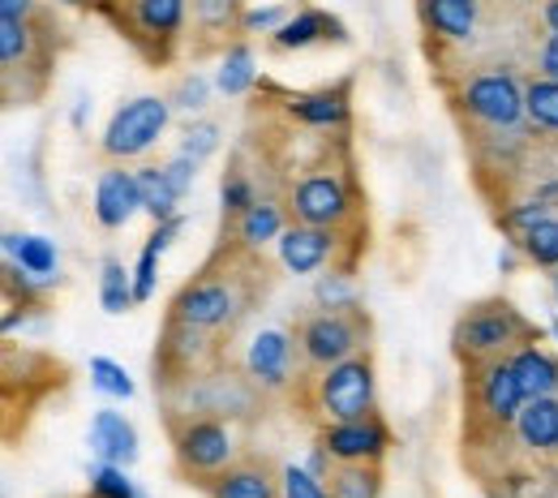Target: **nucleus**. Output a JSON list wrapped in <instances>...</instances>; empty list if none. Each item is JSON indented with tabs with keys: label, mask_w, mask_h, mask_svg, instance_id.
I'll return each mask as SVG.
<instances>
[{
	"label": "nucleus",
	"mask_w": 558,
	"mask_h": 498,
	"mask_svg": "<svg viewBox=\"0 0 558 498\" xmlns=\"http://www.w3.org/2000/svg\"><path fill=\"white\" fill-rule=\"evenodd\" d=\"M86 442H90L95 460H104V464H125L130 469L138 460V429H134V422L125 413H117V409H99L90 417Z\"/></svg>",
	"instance_id": "obj_18"
},
{
	"label": "nucleus",
	"mask_w": 558,
	"mask_h": 498,
	"mask_svg": "<svg viewBox=\"0 0 558 498\" xmlns=\"http://www.w3.org/2000/svg\"><path fill=\"white\" fill-rule=\"evenodd\" d=\"M138 172V194H142V211L150 215L155 223H163V219H172V215H181V194H177V185L168 181V172H163V163H146V168H134Z\"/></svg>",
	"instance_id": "obj_28"
},
{
	"label": "nucleus",
	"mask_w": 558,
	"mask_h": 498,
	"mask_svg": "<svg viewBox=\"0 0 558 498\" xmlns=\"http://www.w3.org/2000/svg\"><path fill=\"white\" fill-rule=\"evenodd\" d=\"M190 13L203 39H228L245 31V0H190Z\"/></svg>",
	"instance_id": "obj_27"
},
{
	"label": "nucleus",
	"mask_w": 558,
	"mask_h": 498,
	"mask_svg": "<svg viewBox=\"0 0 558 498\" xmlns=\"http://www.w3.org/2000/svg\"><path fill=\"white\" fill-rule=\"evenodd\" d=\"M99 305H104V314H130L138 305V296H134V271L121 258H112V254L99 263Z\"/></svg>",
	"instance_id": "obj_29"
},
{
	"label": "nucleus",
	"mask_w": 558,
	"mask_h": 498,
	"mask_svg": "<svg viewBox=\"0 0 558 498\" xmlns=\"http://www.w3.org/2000/svg\"><path fill=\"white\" fill-rule=\"evenodd\" d=\"M314 301H318V309H356V288H352L349 271L318 276V284H314Z\"/></svg>",
	"instance_id": "obj_37"
},
{
	"label": "nucleus",
	"mask_w": 558,
	"mask_h": 498,
	"mask_svg": "<svg viewBox=\"0 0 558 498\" xmlns=\"http://www.w3.org/2000/svg\"><path fill=\"white\" fill-rule=\"evenodd\" d=\"M90 498H146L125 464H95L90 469Z\"/></svg>",
	"instance_id": "obj_34"
},
{
	"label": "nucleus",
	"mask_w": 558,
	"mask_h": 498,
	"mask_svg": "<svg viewBox=\"0 0 558 498\" xmlns=\"http://www.w3.org/2000/svg\"><path fill=\"white\" fill-rule=\"evenodd\" d=\"M142 211V194H138V172H130L125 163H108L95 181V223L117 232L125 228L134 215Z\"/></svg>",
	"instance_id": "obj_14"
},
{
	"label": "nucleus",
	"mask_w": 558,
	"mask_h": 498,
	"mask_svg": "<svg viewBox=\"0 0 558 498\" xmlns=\"http://www.w3.org/2000/svg\"><path fill=\"white\" fill-rule=\"evenodd\" d=\"M181 150L194 155V159H210V155L219 150V125H215V121H194V125H185Z\"/></svg>",
	"instance_id": "obj_40"
},
{
	"label": "nucleus",
	"mask_w": 558,
	"mask_h": 498,
	"mask_svg": "<svg viewBox=\"0 0 558 498\" xmlns=\"http://www.w3.org/2000/svg\"><path fill=\"white\" fill-rule=\"evenodd\" d=\"M0 17H35V0H0Z\"/></svg>",
	"instance_id": "obj_45"
},
{
	"label": "nucleus",
	"mask_w": 558,
	"mask_h": 498,
	"mask_svg": "<svg viewBox=\"0 0 558 498\" xmlns=\"http://www.w3.org/2000/svg\"><path fill=\"white\" fill-rule=\"evenodd\" d=\"M207 336L210 331H198V327H185V323L168 318V336H163L159 356H155V369L163 374V382H190V378L203 374Z\"/></svg>",
	"instance_id": "obj_15"
},
{
	"label": "nucleus",
	"mask_w": 558,
	"mask_h": 498,
	"mask_svg": "<svg viewBox=\"0 0 558 498\" xmlns=\"http://www.w3.org/2000/svg\"><path fill=\"white\" fill-rule=\"evenodd\" d=\"M537 340V327L511 305V301H477L460 314L456 331H451V344L456 353L464 356L469 365H482V361H498V356H511L520 344H533Z\"/></svg>",
	"instance_id": "obj_1"
},
{
	"label": "nucleus",
	"mask_w": 558,
	"mask_h": 498,
	"mask_svg": "<svg viewBox=\"0 0 558 498\" xmlns=\"http://www.w3.org/2000/svg\"><path fill=\"white\" fill-rule=\"evenodd\" d=\"M279 498H331V486L318 482L305 464H283V473H279Z\"/></svg>",
	"instance_id": "obj_38"
},
{
	"label": "nucleus",
	"mask_w": 558,
	"mask_h": 498,
	"mask_svg": "<svg viewBox=\"0 0 558 498\" xmlns=\"http://www.w3.org/2000/svg\"><path fill=\"white\" fill-rule=\"evenodd\" d=\"M550 215V207L542 203V198H533V203H520V207H511V211H502V232H511V236H524L533 223H542Z\"/></svg>",
	"instance_id": "obj_41"
},
{
	"label": "nucleus",
	"mask_w": 558,
	"mask_h": 498,
	"mask_svg": "<svg viewBox=\"0 0 558 498\" xmlns=\"http://www.w3.org/2000/svg\"><path fill=\"white\" fill-rule=\"evenodd\" d=\"M515 434L529 451L537 456H555L558 451V396H542V400H529L515 417Z\"/></svg>",
	"instance_id": "obj_22"
},
{
	"label": "nucleus",
	"mask_w": 558,
	"mask_h": 498,
	"mask_svg": "<svg viewBox=\"0 0 558 498\" xmlns=\"http://www.w3.org/2000/svg\"><path fill=\"white\" fill-rule=\"evenodd\" d=\"M511 369H515V378H520V387H524L529 400L558 396V356H550L546 349H537V340H533V344H520V349L511 353Z\"/></svg>",
	"instance_id": "obj_23"
},
{
	"label": "nucleus",
	"mask_w": 558,
	"mask_h": 498,
	"mask_svg": "<svg viewBox=\"0 0 558 498\" xmlns=\"http://www.w3.org/2000/svg\"><path fill=\"white\" fill-rule=\"evenodd\" d=\"M190 22V0H121V31L146 52V61H168Z\"/></svg>",
	"instance_id": "obj_6"
},
{
	"label": "nucleus",
	"mask_w": 558,
	"mask_h": 498,
	"mask_svg": "<svg viewBox=\"0 0 558 498\" xmlns=\"http://www.w3.org/2000/svg\"><path fill=\"white\" fill-rule=\"evenodd\" d=\"M90 387L99 396H112V400H134L138 396L130 369L121 361H112V356H90Z\"/></svg>",
	"instance_id": "obj_33"
},
{
	"label": "nucleus",
	"mask_w": 558,
	"mask_h": 498,
	"mask_svg": "<svg viewBox=\"0 0 558 498\" xmlns=\"http://www.w3.org/2000/svg\"><path fill=\"white\" fill-rule=\"evenodd\" d=\"M331 498H383V464H336Z\"/></svg>",
	"instance_id": "obj_32"
},
{
	"label": "nucleus",
	"mask_w": 558,
	"mask_h": 498,
	"mask_svg": "<svg viewBox=\"0 0 558 498\" xmlns=\"http://www.w3.org/2000/svg\"><path fill=\"white\" fill-rule=\"evenodd\" d=\"M550 288H555V301H558V271H550Z\"/></svg>",
	"instance_id": "obj_49"
},
{
	"label": "nucleus",
	"mask_w": 558,
	"mask_h": 498,
	"mask_svg": "<svg viewBox=\"0 0 558 498\" xmlns=\"http://www.w3.org/2000/svg\"><path fill=\"white\" fill-rule=\"evenodd\" d=\"M112 4H121V0H112Z\"/></svg>",
	"instance_id": "obj_50"
},
{
	"label": "nucleus",
	"mask_w": 558,
	"mask_h": 498,
	"mask_svg": "<svg viewBox=\"0 0 558 498\" xmlns=\"http://www.w3.org/2000/svg\"><path fill=\"white\" fill-rule=\"evenodd\" d=\"M378 400V378H374V356L356 353L331 369H318L314 378V409L323 422H356L369 417Z\"/></svg>",
	"instance_id": "obj_4"
},
{
	"label": "nucleus",
	"mask_w": 558,
	"mask_h": 498,
	"mask_svg": "<svg viewBox=\"0 0 558 498\" xmlns=\"http://www.w3.org/2000/svg\"><path fill=\"white\" fill-rule=\"evenodd\" d=\"M279 250V267L288 276H318L336 250H340V228H314V223H288L283 236L276 241Z\"/></svg>",
	"instance_id": "obj_13"
},
{
	"label": "nucleus",
	"mask_w": 558,
	"mask_h": 498,
	"mask_svg": "<svg viewBox=\"0 0 558 498\" xmlns=\"http://www.w3.org/2000/svg\"><path fill=\"white\" fill-rule=\"evenodd\" d=\"M172 125V99L168 95H138L112 112V121L99 134V155L112 163L138 159L159 143Z\"/></svg>",
	"instance_id": "obj_5"
},
{
	"label": "nucleus",
	"mask_w": 558,
	"mask_h": 498,
	"mask_svg": "<svg viewBox=\"0 0 558 498\" xmlns=\"http://www.w3.org/2000/svg\"><path fill=\"white\" fill-rule=\"evenodd\" d=\"M57 4H65V9H99L104 0H57Z\"/></svg>",
	"instance_id": "obj_47"
},
{
	"label": "nucleus",
	"mask_w": 558,
	"mask_h": 498,
	"mask_svg": "<svg viewBox=\"0 0 558 498\" xmlns=\"http://www.w3.org/2000/svg\"><path fill=\"white\" fill-rule=\"evenodd\" d=\"M4 258L13 267H22L26 276H35L39 284H57V267H61V254L48 236H35V232H4Z\"/></svg>",
	"instance_id": "obj_20"
},
{
	"label": "nucleus",
	"mask_w": 558,
	"mask_h": 498,
	"mask_svg": "<svg viewBox=\"0 0 558 498\" xmlns=\"http://www.w3.org/2000/svg\"><path fill=\"white\" fill-rule=\"evenodd\" d=\"M163 254H168V250H163L155 236H146L138 263H134V296H138V305H146V301L155 296V284H159V258H163Z\"/></svg>",
	"instance_id": "obj_35"
},
{
	"label": "nucleus",
	"mask_w": 558,
	"mask_h": 498,
	"mask_svg": "<svg viewBox=\"0 0 558 498\" xmlns=\"http://www.w3.org/2000/svg\"><path fill=\"white\" fill-rule=\"evenodd\" d=\"M477 378H473V404L477 413L486 417L494 429H515L520 409L529 404L515 369H511V356H498V361H482V365H469Z\"/></svg>",
	"instance_id": "obj_10"
},
{
	"label": "nucleus",
	"mask_w": 558,
	"mask_h": 498,
	"mask_svg": "<svg viewBox=\"0 0 558 498\" xmlns=\"http://www.w3.org/2000/svg\"><path fill=\"white\" fill-rule=\"evenodd\" d=\"M524 121L542 134H558V82L555 77H529L524 82Z\"/></svg>",
	"instance_id": "obj_30"
},
{
	"label": "nucleus",
	"mask_w": 558,
	"mask_h": 498,
	"mask_svg": "<svg viewBox=\"0 0 558 498\" xmlns=\"http://www.w3.org/2000/svg\"><path fill=\"white\" fill-rule=\"evenodd\" d=\"M236 241L245 245V250H263V245H271L283 236V228H288V219H283V207L271 203V198H258L250 211L241 215L236 223Z\"/></svg>",
	"instance_id": "obj_24"
},
{
	"label": "nucleus",
	"mask_w": 558,
	"mask_h": 498,
	"mask_svg": "<svg viewBox=\"0 0 558 498\" xmlns=\"http://www.w3.org/2000/svg\"><path fill=\"white\" fill-rule=\"evenodd\" d=\"M35 17H0V65L4 77L31 70L35 61Z\"/></svg>",
	"instance_id": "obj_26"
},
{
	"label": "nucleus",
	"mask_w": 558,
	"mask_h": 498,
	"mask_svg": "<svg viewBox=\"0 0 558 498\" xmlns=\"http://www.w3.org/2000/svg\"><path fill=\"white\" fill-rule=\"evenodd\" d=\"M318 442L331 451L336 464H383L391 451V429L378 413L356 422H323Z\"/></svg>",
	"instance_id": "obj_11"
},
{
	"label": "nucleus",
	"mask_w": 558,
	"mask_h": 498,
	"mask_svg": "<svg viewBox=\"0 0 558 498\" xmlns=\"http://www.w3.org/2000/svg\"><path fill=\"white\" fill-rule=\"evenodd\" d=\"M520 254L529 267L537 271H558V215H546L542 223H533L524 236H515Z\"/></svg>",
	"instance_id": "obj_31"
},
{
	"label": "nucleus",
	"mask_w": 558,
	"mask_h": 498,
	"mask_svg": "<svg viewBox=\"0 0 558 498\" xmlns=\"http://www.w3.org/2000/svg\"><path fill=\"white\" fill-rule=\"evenodd\" d=\"M296 336L283 327H263L250 349H245V374L263 387V391H288L292 387V369H296Z\"/></svg>",
	"instance_id": "obj_12"
},
{
	"label": "nucleus",
	"mask_w": 558,
	"mask_h": 498,
	"mask_svg": "<svg viewBox=\"0 0 558 498\" xmlns=\"http://www.w3.org/2000/svg\"><path fill=\"white\" fill-rule=\"evenodd\" d=\"M245 309V292L236 288V280L223 276H198L172 296V318L198 331H223L236 323V314Z\"/></svg>",
	"instance_id": "obj_9"
},
{
	"label": "nucleus",
	"mask_w": 558,
	"mask_h": 498,
	"mask_svg": "<svg viewBox=\"0 0 558 498\" xmlns=\"http://www.w3.org/2000/svg\"><path fill=\"white\" fill-rule=\"evenodd\" d=\"M542 22H546V31L558 39V0H542Z\"/></svg>",
	"instance_id": "obj_46"
},
{
	"label": "nucleus",
	"mask_w": 558,
	"mask_h": 498,
	"mask_svg": "<svg viewBox=\"0 0 558 498\" xmlns=\"http://www.w3.org/2000/svg\"><path fill=\"white\" fill-rule=\"evenodd\" d=\"M258 82V65H254V48L250 44H228L223 57H219V70H215V90L228 95V99H241L245 90H254Z\"/></svg>",
	"instance_id": "obj_25"
},
{
	"label": "nucleus",
	"mask_w": 558,
	"mask_h": 498,
	"mask_svg": "<svg viewBox=\"0 0 558 498\" xmlns=\"http://www.w3.org/2000/svg\"><path fill=\"white\" fill-rule=\"evenodd\" d=\"M460 112L486 130H515L524 121V86L511 70L473 73L460 90Z\"/></svg>",
	"instance_id": "obj_8"
},
{
	"label": "nucleus",
	"mask_w": 558,
	"mask_h": 498,
	"mask_svg": "<svg viewBox=\"0 0 558 498\" xmlns=\"http://www.w3.org/2000/svg\"><path fill=\"white\" fill-rule=\"evenodd\" d=\"M198 168H203V159H194V155H185V150H177V155L163 163V172H168V181L177 185V194H181V198L194 190V181H198Z\"/></svg>",
	"instance_id": "obj_42"
},
{
	"label": "nucleus",
	"mask_w": 558,
	"mask_h": 498,
	"mask_svg": "<svg viewBox=\"0 0 558 498\" xmlns=\"http://www.w3.org/2000/svg\"><path fill=\"white\" fill-rule=\"evenodd\" d=\"M550 336H555V344H558V314L550 318Z\"/></svg>",
	"instance_id": "obj_48"
},
{
	"label": "nucleus",
	"mask_w": 558,
	"mask_h": 498,
	"mask_svg": "<svg viewBox=\"0 0 558 498\" xmlns=\"http://www.w3.org/2000/svg\"><path fill=\"white\" fill-rule=\"evenodd\" d=\"M288 211L296 223H314V228H344L356 219V194H352L349 177L318 168L310 177H301L288 190Z\"/></svg>",
	"instance_id": "obj_7"
},
{
	"label": "nucleus",
	"mask_w": 558,
	"mask_h": 498,
	"mask_svg": "<svg viewBox=\"0 0 558 498\" xmlns=\"http://www.w3.org/2000/svg\"><path fill=\"white\" fill-rule=\"evenodd\" d=\"M314 44H349V26L340 17H331L327 9H296V13H288V22L279 31H271L276 52H305Z\"/></svg>",
	"instance_id": "obj_17"
},
{
	"label": "nucleus",
	"mask_w": 558,
	"mask_h": 498,
	"mask_svg": "<svg viewBox=\"0 0 558 498\" xmlns=\"http://www.w3.org/2000/svg\"><path fill=\"white\" fill-rule=\"evenodd\" d=\"M172 456H177V473L190 486H203L236 464V438L223 417H172Z\"/></svg>",
	"instance_id": "obj_2"
},
{
	"label": "nucleus",
	"mask_w": 558,
	"mask_h": 498,
	"mask_svg": "<svg viewBox=\"0 0 558 498\" xmlns=\"http://www.w3.org/2000/svg\"><path fill=\"white\" fill-rule=\"evenodd\" d=\"M210 90H215V77H207V73H185L177 86H172V108H181V112H203L210 104Z\"/></svg>",
	"instance_id": "obj_36"
},
{
	"label": "nucleus",
	"mask_w": 558,
	"mask_h": 498,
	"mask_svg": "<svg viewBox=\"0 0 558 498\" xmlns=\"http://www.w3.org/2000/svg\"><path fill=\"white\" fill-rule=\"evenodd\" d=\"M288 22V13L279 9V4H258V9H245V35H271Z\"/></svg>",
	"instance_id": "obj_43"
},
{
	"label": "nucleus",
	"mask_w": 558,
	"mask_h": 498,
	"mask_svg": "<svg viewBox=\"0 0 558 498\" xmlns=\"http://www.w3.org/2000/svg\"><path fill=\"white\" fill-rule=\"evenodd\" d=\"M421 26L442 44H469L477 35L482 4L477 0H417Z\"/></svg>",
	"instance_id": "obj_19"
},
{
	"label": "nucleus",
	"mask_w": 558,
	"mask_h": 498,
	"mask_svg": "<svg viewBox=\"0 0 558 498\" xmlns=\"http://www.w3.org/2000/svg\"><path fill=\"white\" fill-rule=\"evenodd\" d=\"M283 112L305 125V130H344L352 117L349 86H318V90H296L283 99Z\"/></svg>",
	"instance_id": "obj_16"
},
{
	"label": "nucleus",
	"mask_w": 558,
	"mask_h": 498,
	"mask_svg": "<svg viewBox=\"0 0 558 498\" xmlns=\"http://www.w3.org/2000/svg\"><path fill=\"white\" fill-rule=\"evenodd\" d=\"M296 349L310 369H331L356 353H369V318L356 309H318L296 327Z\"/></svg>",
	"instance_id": "obj_3"
},
{
	"label": "nucleus",
	"mask_w": 558,
	"mask_h": 498,
	"mask_svg": "<svg viewBox=\"0 0 558 498\" xmlns=\"http://www.w3.org/2000/svg\"><path fill=\"white\" fill-rule=\"evenodd\" d=\"M537 73L542 77H555L558 82V39L550 35L546 44H542V52H537Z\"/></svg>",
	"instance_id": "obj_44"
},
{
	"label": "nucleus",
	"mask_w": 558,
	"mask_h": 498,
	"mask_svg": "<svg viewBox=\"0 0 558 498\" xmlns=\"http://www.w3.org/2000/svg\"><path fill=\"white\" fill-rule=\"evenodd\" d=\"M210 498H279V482L271 477L267 464L258 460H241L232 469H223L207 486Z\"/></svg>",
	"instance_id": "obj_21"
},
{
	"label": "nucleus",
	"mask_w": 558,
	"mask_h": 498,
	"mask_svg": "<svg viewBox=\"0 0 558 498\" xmlns=\"http://www.w3.org/2000/svg\"><path fill=\"white\" fill-rule=\"evenodd\" d=\"M219 203H223V215L236 223L241 215L258 203V194H254V185H250V177H245V172H228V177H223V185H219Z\"/></svg>",
	"instance_id": "obj_39"
}]
</instances>
